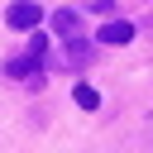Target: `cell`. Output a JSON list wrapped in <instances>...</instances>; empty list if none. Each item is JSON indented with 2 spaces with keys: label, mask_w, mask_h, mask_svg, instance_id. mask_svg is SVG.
<instances>
[{
  "label": "cell",
  "mask_w": 153,
  "mask_h": 153,
  "mask_svg": "<svg viewBox=\"0 0 153 153\" xmlns=\"http://www.w3.org/2000/svg\"><path fill=\"white\" fill-rule=\"evenodd\" d=\"M43 57H48V38H33L24 57H10V62L0 67V76H5V81H38Z\"/></svg>",
  "instance_id": "obj_1"
},
{
  "label": "cell",
  "mask_w": 153,
  "mask_h": 153,
  "mask_svg": "<svg viewBox=\"0 0 153 153\" xmlns=\"http://www.w3.org/2000/svg\"><path fill=\"white\" fill-rule=\"evenodd\" d=\"M38 19H43V10H38L33 0H14V5L5 10V24H10V29H33Z\"/></svg>",
  "instance_id": "obj_2"
},
{
  "label": "cell",
  "mask_w": 153,
  "mask_h": 153,
  "mask_svg": "<svg viewBox=\"0 0 153 153\" xmlns=\"http://www.w3.org/2000/svg\"><path fill=\"white\" fill-rule=\"evenodd\" d=\"M53 33L57 38H81V14L76 10H57L53 14Z\"/></svg>",
  "instance_id": "obj_5"
},
{
  "label": "cell",
  "mask_w": 153,
  "mask_h": 153,
  "mask_svg": "<svg viewBox=\"0 0 153 153\" xmlns=\"http://www.w3.org/2000/svg\"><path fill=\"white\" fill-rule=\"evenodd\" d=\"M96 38H100V43H110V48H124V43L134 38V24H129V19H110Z\"/></svg>",
  "instance_id": "obj_3"
},
{
  "label": "cell",
  "mask_w": 153,
  "mask_h": 153,
  "mask_svg": "<svg viewBox=\"0 0 153 153\" xmlns=\"http://www.w3.org/2000/svg\"><path fill=\"white\" fill-rule=\"evenodd\" d=\"M57 43L67 48V53H62L67 67H86V62H91V43H86V33H81V38H57Z\"/></svg>",
  "instance_id": "obj_4"
},
{
  "label": "cell",
  "mask_w": 153,
  "mask_h": 153,
  "mask_svg": "<svg viewBox=\"0 0 153 153\" xmlns=\"http://www.w3.org/2000/svg\"><path fill=\"white\" fill-rule=\"evenodd\" d=\"M81 5H91V10H100V14H110V5H115V0H81Z\"/></svg>",
  "instance_id": "obj_7"
},
{
  "label": "cell",
  "mask_w": 153,
  "mask_h": 153,
  "mask_svg": "<svg viewBox=\"0 0 153 153\" xmlns=\"http://www.w3.org/2000/svg\"><path fill=\"white\" fill-rule=\"evenodd\" d=\"M72 100H76V105H81V110H96V105H100V91H96V86H86V81H81V86H76V91H72Z\"/></svg>",
  "instance_id": "obj_6"
},
{
  "label": "cell",
  "mask_w": 153,
  "mask_h": 153,
  "mask_svg": "<svg viewBox=\"0 0 153 153\" xmlns=\"http://www.w3.org/2000/svg\"><path fill=\"white\" fill-rule=\"evenodd\" d=\"M148 29H153V14H148Z\"/></svg>",
  "instance_id": "obj_8"
}]
</instances>
